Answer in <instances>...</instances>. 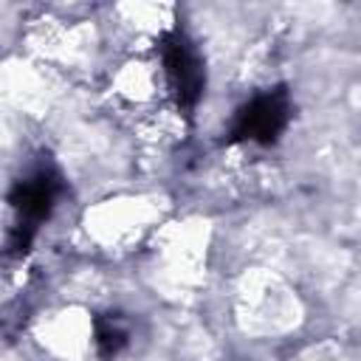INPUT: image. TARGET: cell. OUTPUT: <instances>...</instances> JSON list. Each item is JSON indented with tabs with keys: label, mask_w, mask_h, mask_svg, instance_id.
Segmentation results:
<instances>
[{
	"label": "cell",
	"mask_w": 361,
	"mask_h": 361,
	"mask_svg": "<svg viewBox=\"0 0 361 361\" xmlns=\"http://www.w3.org/2000/svg\"><path fill=\"white\" fill-rule=\"evenodd\" d=\"M285 121V104L274 96L257 99L245 113H243V135L245 138H274V133Z\"/></svg>",
	"instance_id": "6da1fadb"
},
{
	"label": "cell",
	"mask_w": 361,
	"mask_h": 361,
	"mask_svg": "<svg viewBox=\"0 0 361 361\" xmlns=\"http://www.w3.org/2000/svg\"><path fill=\"white\" fill-rule=\"evenodd\" d=\"M166 71H169V76H172L178 93L195 99L197 82H200V76H197V62H195V56L189 54V48H186L180 39L169 42V48H166Z\"/></svg>",
	"instance_id": "7a4b0ae2"
}]
</instances>
